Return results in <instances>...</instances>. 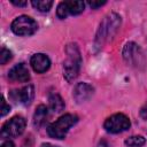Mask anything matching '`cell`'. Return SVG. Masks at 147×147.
I'll list each match as a JSON object with an SVG mask.
<instances>
[{"mask_svg": "<svg viewBox=\"0 0 147 147\" xmlns=\"http://www.w3.org/2000/svg\"><path fill=\"white\" fill-rule=\"evenodd\" d=\"M121 23H122V18L116 13H110L107 16H105L95 34V39H94L95 48L100 49L109 39H111L118 31Z\"/></svg>", "mask_w": 147, "mask_h": 147, "instance_id": "1", "label": "cell"}, {"mask_svg": "<svg viewBox=\"0 0 147 147\" xmlns=\"http://www.w3.org/2000/svg\"><path fill=\"white\" fill-rule=\"evenodd\" d=\"M65 52L67 60L63 63V76L67 79V82H72L79 74L82 57L76 44H69L65 47Z\"/></svg>", "mask_w": 147, "mask_h": 147, "instance_id": "2", "label": "cell"}, {"mask_svg": "<svg viewBox=\"0 0 147 147\" xmlns=\"http://www.w3.org/2000/svg\"><path fill=\"white\" fill-rule=\"evenodd\" d=\"M78 121V117L76 115L72 114H65L63 116H61L57 121L53 122L48 127H47V133L49 137L54 138V139H63L69 129L71 126H74Z\"/></svg>", "mask_w": 147, "mask_h": 147, "instance_id": "3", "label": "cell"}, {"mask_svg": "<svg viewBox=\"0 0 147 147\" xmlns=\"http://www.w3.org/2000/svg\"><path fill=\"white\" fill-rule=\"evenodd\" d=\"M124 61L134 68H142L146 63L145 54L136 42H127L123 48Z\"/></svg>", "mask_w": 147, "mask_h": 147, "instance_id": "4", "label": "cell"}, {"mask_svg": "<svg viewBox=\"0 0 147 147\" xmlns=\"http://www.w3.org/2000/svg\"><path fill=\"white\" fill-rule=\"evenodd\" d=\"M37 30V22L28 15L17 16L11 23V31L17 36H31Z\"/></svg>", "mask_w": 147, "mask_h": 147, "instance_id": "5", "label": "cell"}, {"mask_svg": "<svg viewBox=\"0 0 147 147\" xmlns=\"http://www.w3.org/2000/svg\"><path fill=\"white\" fill-rule=\"evenodd\" d=\"M25 125L26 122L22 116H14L2 125L1 138L7 139V138H14L21 136L24 132Z\"/></svg>", "mask_w": 147, "mask_h": 147, "instance_id": "6", "label": "cell"}, {"mask_svg": "<svg viewBox=\"0 0 147 147\" xmlns=\"http://www.w3.org/2000/svg\"><path fill=\"white\" fill-rule=\"evenodd\" d=\"M130 125L131 123H130L129 117L124 114L118 113V114H114L110 117H108L105 121L103 127L109 133H119V132L127 130Z\"/></svg>", "mask_w": 147, "mask_h": 147, "instance_id": "7", "label": "cell"}, {"mask_svg": "<svg viewBox=\"0 0 147 147\" xmlns=\"http://www.w3.org/2000/svg\"><path fill=\"white\" fill-rule=\"evenodd\" d=\"M85 3L83 1H63L60 2L56 9V15L59 18L63 20L68 15H78L83 13Z\"/></svg>", "mask_w": 147, "mask_h": 147, "instance_id": "8", "label": "cell"}, {"mask_svg": "<svg viewBox=\"0 0 147 147\" xmlns=\"http://www.w3.org/2000/svg\"><path fill=\"white\" fill-rule=\"evenodd\" d=\"M93 93H94V88L90 84L83 82V83H78L75 85L74 91H72V96L78 103H82V102L90 100Z\"/></svg>", "mask_w": 147, "mask_h": 147, "instance_id": "9", "label": "cell"}, {"mask_svg": "<svg viewBox=\"0 0 147 147\" xmlns=\"http://www.w3.org/2000/svg\"><path fill=\"white\" fill-rule=\"evenodd\" d=\"M30 64L32 67V69L38 72V74H42L45 71H47L51 67V60L46 54L42 53H37L33 54L30 59Z\"/></svg>", "mask_w": 147, "mask_h": 147, "instance_id": "10", "label": "cell"}, {"mask_svg": "<svg viewBox=\"0 0 147 147\" xmlns=\"http://www.w3.org/2000/svg\"><path fill=\"white\" fill-rule=\"evenodd\" d=\"M33 95H34V90H33L32 85H26V86H24L20 90L13 91L10 93V96L16 102H20L22 105H29L32 101Z\"/></svg>", "mask_w": 147, "mask_h": 147, "instance_id": "11", "label": "cell"}, {"mask_svg": "<svg viewBox=\"0 0 147 147\" xmlns=\"http://www.w3.org/2000/svg\"><path fill=\"white\" fill-rule=\"evenodd\" d=\"M8 78L13 82L25 83L30 79V72H29V70L24 63H18L9 70Z\"/></svg>", "mask_w": 147, "mask_h": 147, "instance_id": "12", "label": "cell"}, {"mask_svg": "<svg viewBox=\"0 0 147 147\" xmlns=\"http://www.w3.org/2000/svg\"><path fill=\"white\" fill-rule=\"evenodd\" d=\"M47 115H48V111H47V108L46 106L44 105H39L34 111V115H33V125L39 129L40 126L44 125V123L46 122V118H47Z\"/></svg>", "mask_w": 147, "mask_h": 147, "instance_id": "13", "label": "cell"}, {"mask_svg": "<svg viewBox=\"0 0 147 147\" xmlns=\"http://www.w3.org/2000/svg\"><path fill=\"white\" fill-rule=\"evenodd\" d=\"M48 101H49V108L53 111L60 113V111H62L64 109V101L59 94H56V93L51 94Z\"/></svg>", "mask_w": 147, "mask_h": 147, "instance_id": "14", "label": "cell"}, {"mask_svg": "<svg viewBox=\"0 0 147 147\" xmlns=\"http://www.w3.org/2000/svg\"><path fill=\"white\" fill-rule=\"evenodd\" d=\"M31 5L38 11L47 13L52 8V6H53V1H49V0H32L31 1Z\"/></svg>", "mask_w": 147, "mask_h": 147, "instance_id": "15", "label": "cell"}, {"mask_svg": "<svg viewBox=\"0 0 147 147\" xmlns=\"http://www.w3.org/2000/svg\"><path fill=\"white\" fill-rule=\"evenodd\" d=\"M146 142V139L142 136H132L125 140V145L127 147H141Z\"/></svg>", "mask_w": 147, "mask_h": 147, "instance_id": "16", "label": "cell"}, {"mask_svg": "<svg viewBox=\"0 0 147 147\" xmlns=\"http://www.w3.org/2000/svg\"><path fill=\"white\" fill-rule=\"evenodd\" d=\"M11 57H13L11 52L9 49L2 47L1 48V52H0V63L1 64H6L7 62H9L11 60Z\"/></svg>", "mask_w": 147, "mask_h": 147, "instance_id": "17", "label": "cell"}, {"mask_svg": "<svg viewBox=\"0 0 147 147\" xmlns=\"http://www.w3.org/2000/svg\"><path fill=\"white\" fill-rule=\"evenodd\" d=\"M9 110H10V107L6 103L5 98L2 96V101H1V116H5L7 113H9Z\"/></svg>", "mask_w": 147, "mask_h": 147, "instance_id": "18", "label": "cell"}, {"mask_svg": "<svg viewBox=\"0 0 147 147\" xmlns=\"http://www.w3.org/2000/svg\"><path fill=\"white\" fill-rule=\"evenodd\" d=\"M88 5H90L91 8L96 9V8H99V7L103 6V5H106V1H90Z\"/></svg>", "mask_w": 147, "mask_h": 147, "instance_id": "19", "label": "cell"}, {"mask_svg": "<svg viewBox=\"0 0 147 147\" xmlns=\"http://www.w3.org/2000/svg\"><path fill=\"white\" fill-rule=\"evenodd\" d=\"M11 3L15 6H18V7H25L28 5L26 1H16V0H11Z\"/></svg>", "mask_w": 147, "mask_h": 147, "instance_id": "20", "label": "cell"}, {"mask_svg": "<svg viewBox=\"0 0 147 147\" xmlns=\"http://www.w3.org/2000/svg\"><path fill=\"white\" fill-rule=\"evenodd\" d=\"M140 116H141L145 121H147V106L144 107V108L140 110Z\"/></svg>", "mask_w": 147, "mask_h": 147, "instance_id": "21", "label": "cell"}, {"mask_svg": "<svg viewBox=\"0 0 147 147\" xmlns=\"http://www.w3.org/2000/svg\"><path fill=\"white\" fill-rule=\"evenodd\" d=\"M1 147H15V145H14L11 141L8 140V141H5V142L1 145Z\"/></svg>", "mask_w": 147, "mask_h": 147, "instance_id": "22", "label": "cell"}, {"mask_svg": "<svg viewBox=\"0 0 147 147\" xmlns=\"http://www.w3.org/2000/svg\"><path fill=\"white\" fill-rule=\"evenodd\" d=\"M40 147H59V146H55V145H52V144H48V142H46V144H42Z\"/></svg>", "mask_w": 147, "mask_h": 147, "instance_id": "23", "label": "cell"}]
</instances>
